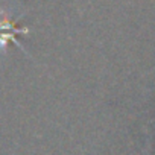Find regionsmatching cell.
Wrapping results in <instances>:
<instances>
[{
  "instance_id": "1",
  "label": "cell",
  "mask_w": 155,
  "mask_h": 155,
  "mask_svg": "<svg viewBox=\"0 0 155 155\" xmlns=\"http://www.w3.org/2000/svg\"><path fill=\"white\" fill-rule=\"evenodd\" d=\"M3 17H5L3 20H0V47L5 49L6 43H8V41H12V43H15V44L23 50V47L17 43L15 35H17V34H26L28 29H26V28H17V25H15L14 21H11V20L5 15V12H3Z\"/></svg>"
}]
</instances>
